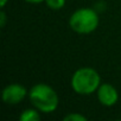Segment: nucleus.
Listing matches in <instances>:
<instances>
[{
    "label": "nucleus",
    "instance_id": "nucleus-7",
    "mask_svg": "<svg viewBox=\"0 0 121 121\" xmlns=\"http://www.w3.org/2000/svg\"><path fill=\"white\" fill-rule=\"evenodd\" d=\"M45 3L51 10H60L65 5V0H45Z\"/></svg>",
    "mask_w": 121,
    "mask_h": 121
},
{
    "label": "nucleus",
    "instance_id": "nucleus-11",
    "mask_svg": "<svg viewBox=\"0 0 121 121\" xmlns=\"http://www.w3.org/2000/svg\"><path fill=\"white\" fill-rule=\"evenodd\" d=\"M6 3H7V0H0V6H1V7H5Z\"/></svg>",
    "mask_w": 121,
    "mask_h": 121
},
{
    "label": "nucleus",
    "instance_id": "nucleus-6",
    "mask_svg": "<svg viewBox=\"0 0 121 121\" xmlns=\"http://www.w3.org/2000/svg\"><path fill=\"white\" fill-rule=\"evenodd\" d=\"M39 119H40V116H39L38 112L35 109H26L20 115L22 121H38Z\"/></svg>",
    "mask_w": 121,
    "mask_h": 121
},
{
    "label": "nucleus",
    "instance_id": "nucleus-2",
    "mask_svg": "<svg viewBox=\"0 0 121 121\" xmlns=\"http://www.w3.org/2000/svg\"><path fill=\"white\" fill-rule=\"evenodd\" d=\"M71 87L80 95H90L100 87V76L95 69L81 68L71 77Z\"/></svg>",
    "mask_w": 121,
    "mask_h": 121
},
{
    "label": "nucleus",
    "instance_id": "nucleus-9",
    "mask_svg": "<svg viewBox=\"0 0 121 121\" xmlns=\"http://www.w3.org/2000/svg\"><path fill=\"white\" fill-rule=\"evenodd\" d=\"M5 23H6V14H5V12L3 11L1 13H0V26L4 27V26H5Z\"/></svg>",
    "mask_w": 121,
    "mask_h": 121
},
{
    "label": "nucleus",
    "instance_id": "nucleus-1",
    "mask_svg": "<svg viewBox=\"0 0 121 121\" xmlns=\"http://www.w3.org/2000/svg\"><path fill=\"white\" fill-rule=\"evenodd\" d=\"M31 103L43 113H52L58 106L57 93L45 83H38L30 90Z\"/></svg>",
    "mask_w": 121,
    "mask_h": 121
},
{
    "label": "nucleus",
    "instance_id": "nucleus-4",
    "mask_svg": "<svg viewBox=\"0 0 121 121\" xmlns=\"http://www.w3.org/2000/svg\"><path fill=\"white\" fill-rule=\"evenodd\" d=\"M27 91L20 84H10L3 90V100L7 104H17L24 100Z\"/></svg>",
    "mask_w": 121,
    "mask_h": 121
},
{
    "label": "nucleus",
    "instance_id": "nucleus-5",
    "mask_svg": "<svg viewBox=\"0 0 121 121\" xmlns=\"http://www.w3.org/2000/svg\"><path fill=\"white\" fill-rule=\"evenodd\" d=\"M97 99L101 104H103L106 107H110L117 102L119 95H117L116 89L112 84L103 83L97 89Z\"/></svg>",
    "mask_w": 121,
    "mask_h": 121
},
{
    "label": "nucleus",
    "instance_id": "nucleus-3",
    "mask_svg": "<svg viewBox=\"0 0 121 121\" xmlns=\"http://www.w3.org/2000/svg\"><path fill=\"white\" fill-rule=\"evenodd\" d=\"M69 24L77 33H90L96 30L99 25V17L91 9H80L71 14Z\"/></svg>",
    "mask_w": 121,
    "mask_h": 121
},
{
    "label": "nucleus",
    "instance_id": "nucleus-10",
    "mask_svg": "<svg viewBox=\"0 0 121 121\" xmlns=\"http://www.w3.org/2000/svg\"><path fill=\"white\" fill-rule=\"evenodd\" d=\"M27 3H31V4H38V3H42V1H45V0H25Z\"/></svg>",
    "mask_w": 121,
    "mask_h": 121
},
{
    "label": "nucleus",
    "instance_id": "nucleus-8",
    "mask_svg": "<svg viewBox=\"0 0 121 121\" xmlns=\"http://www.w3.org/2000/svg\"><path fill=\"white\" fill-rule=\"evenodd\" d=\"M64 121H87V117L81 115V114H75L71 113L67 116H64Z\"/></svg>",
    "mask_w": 121,
    "mask_h": 121
}]
</instances>
